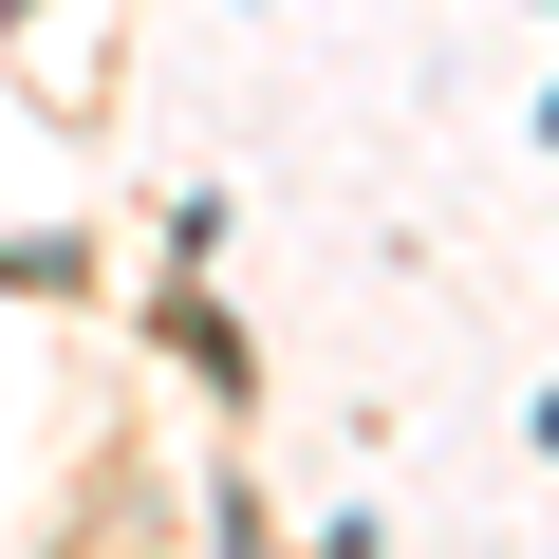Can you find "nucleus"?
Masks as SVG:
<instances>
[{"instance_id":"nucleus-1","label":"nucleus","mask_w":559,"mask_h":559,"mask_svg":"<svg viewBox=\"0 0 559 559\" xmlns=\"http://www.w3.org/2000/svg\"><path fill=\"white\" fill-rule=\"evenodd\" d=\"M205 522H224V559H261V503L242 485H205Z\"/></svg>"},{"instance_id":"nucleus-2","label":"nucleus","mask_w":559,"mask_h":559,"mask_svg":"<svg viewBox=\"0 0 559 559\" xmlns=\"http://www.w3.org/2000/svg\"><path fill=\"white\" fill-rule=\"evenodd\" d=\"M94 559H150V540H94Z\"/></svg>"}]
</instances>
